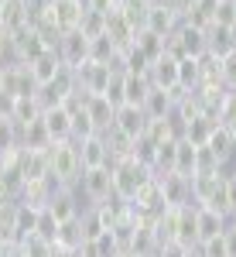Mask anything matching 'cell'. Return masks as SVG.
I'll return each instance as SVG.
<instances>
[{"mask_svg":"<svg viewBox=\"0 0 236 257\" xmlns=\"http://www.w3.org/2000/svg\"><path fill=\"white\" fill-rule=\"evenodd\" d=\"M38 117H41L38 96H21V99H14V106H11V120L18 123V131H21V127H28V123H35Z\"/></svg>","mask_w":236,"mask_h":257,"instance_id":"23","label":"cell"},{"mask_svg":"<svg viewBox=\"0 0 236 257\" xmlns=\"http://www.w3.org/2000/svg\"><path fill=\"white\" fill-rule=\"evenodd\" d=\"M62 69H65V65H62V59H59V52H55V48L41 52L38 59H35L31 65H28V72H31V79L38 82V89H41V86H48V82L55 79V76H59Z\"/></svg>","mask_w":236,"mask_h":257,"instance_id":"12","label":"cell"},{"mask_svg":"<svg viewBox=\"0 0 236 257\" xmlns=\"http://www.w3.org/2000/svg\"><path fill=\"white\" fill-rule=\"evenodd\" d=\"M205 148H209V151H212V158L226 168V165L236 158V138H233V131H226L222 123H216V127H212V134L205 138Z\"/></svg>","mask_w":236,"mask_h":257,"instance_id":"9","label":"cell"},{"mask_svg":"<svg viewBox=\"0 0 236 257\" xmlns=\"http://www.w3.org/2000/svg\"><path fill=\"white\" fill-rule=\"evenodd\" d=\"M38 213H41V209H35V206H28V202H21V199H18V206H14V237H18V243H21V240H28V237H35Z\"/></svg>","mask_w":236,"mask_h":257,"instance_id":"20","label":"cell"},{"mask_svg":"<svg viewBox=\"0 0 236 257\" xmlns=\"http://www.w3.org/2000/svg\"><path fill=\"white\" fill-rule=\"evenodd\" d=\"M157 189H161V199H164V209L192 206L188 178H181V175H157Z\"/></svg>","mask_w":236,"mask_h":257,"instance_id":"5","label":"cell"},{"mask_svg":"<svg viewBox=\"0 0 236 257\" xmlns=\"http://www.w3.org/2000/svg\"><path fill=\"white\" fill-rule=\"evenodd\" d=\"M18 250L24 257H52V243H45V240H38V237H28V240L18 243Z\"/></svg>","mask_w":236,"mask_h":257,"instance_id":"33","label":"cell"},{"mask_svg":"<svg viewBox=\"0 0 236 257\" xmlns=\"http://www.w3.org/2000/svg\"><path fill=\"white\" fill-rule=\"evenodd\" d=\"M59 59L65 69H72V72H79L86 62H89V38L82 35V31H65L59 41Z\"/></svg>","mask_w":236,"mask_h":257,"instance_id":"4","label":"cell"},{"mask_svg":"<svg viewBox=\"0 0 236 257\" xmlns=\"http://www.w3.org/2000/svg\"><path fill=\"white\" fill-rule=\"evenodd\" d=\"M198 82H202V69H198V59H192V55L178 59V89H181V93H195Z\"/></svg>","mask_w":236,"mask_h":257,"instance_id":"24","label":"cell"},{"mask_svg":"<svg viewBox=\"0 0 236 257\" xmlns=\"http://www.w3.org/2000/svg\"><path fill=\"white\" fill-rule=\"evenodd\" d=\"M82 196L89 199V206H99L106 199H113V165H99V168H82L79 175Z\"/></svg>","mask_w":236,"mask_h":257,"instance_id":"3","label":"cell"},{"mask_svg":"<svg viewBox=\"0 0 236 257\" xmlns=\"http://www.w3.org/2000/svg\"><path fill=\"white\" fill-rule=\"evenodd\" d=\"M0 7H4V0H0Z\"/></svg>","mask_w":236,"mask_h":257,"instance_id":"42","label":"cell"},{"mask_svg":"<svg viewBox=\"0 0 236 257\" xmlns=\"http://www.w3.org/2000/svg\"><path fill=\"white\" fill-rule=\"evenodd\" d=\"M147 79H151V86H157V89H178V59L164 52L161 59L151 62Z\"/></svg>","mask_w":236,"mask_h":257,"instance_id":"11","label":"cell"},{"mask_svg":"<svg viewBox=\"0 0 236 257\" xmlns=\"http://www.w3.org/2000/svg\"><path fill=\"white\" fill-rule=\"evenodd\" d=\"M175 240L181 243V247H188V250H195V247H198V233H195V206H178Z\"/></svg>","mask_w":236,"mask_h":257,"instance_id":"17","label":"cell"},{"mask_svg":"<svg viewBox=\"0 0 236 257\" xmlns=\"http://www.w3.org/2000/svg\"><path fill=\"white\" fill-rule=\"evenodd\" d=\"M48 4H55V0H48Z\"/></svg>","mask_w":236,"mask_h":257,"instance_id":"43","label":"cell"},{"mask_svg":"<svg viewBox=\"0 0 236 257\" xmlns=\"http://www.w3.org/2000/svg\"><path fill=\"white\" fill-rule=\"evenodd\" d=\"M35 237L45 240V243H55V237H59V219L52 216L48 209H41V213H38V226H35Z\"/></svg>","mask_w":236,"mask_h":257,"instance_id":"30","label":"cell"},{"mask_svg":"<svg viewBox=\"0 0 236 257\" xmlns=\"http://www.w3.org/2000/svg\"><path fill=\"white\" fill-rule=\"evenodd\" d=\"M4 257H24V254H21L18 247H11V250H7V254H4Z\"/></svg>","mask_w":236,"mask_h":257,"instance_id":"38","label":"cell"},{"mask_svg":"<svg viewBox=\"0 0 236 257\" xmlns=\"http://www.w3.org/2000/svg\"><path fill=\"white\" fill-rule=\"evenodd\" d=\"M164 45H168V38H161V35L147 31V28H140L137 35H134V48H140V52H144L151 62L164 55Z\"/></svg>","mask_w":236,"mask_h":257,"instance_id":"25","label":"cell"},{"mask_svg":"<svg viewBox=\"0 0 236 257\" xmlns=\"http://www.w3.org/2000/svg\"><path fill=\"white\" fill-rule=\"evenodd\" d=\"M110 131H120L123 138L137 141L147 131V117H144L140 106H117V117H113V127Z\"/></svg>","mask_w":236,"mask_h":257,"instance_id":"8","label":"cell"},{"mask_svg":"<svg viewBox=\"0 0 236 257\" xmlns=\"http://www.w3.org/2000/svg\"><path fill=\"white\" fill-rule=\"evenodd\" d=\"M82 240H86V233H82V216L69 219V223H59V237H55L59 247H65V250H79Z\"/></svg>","mask_w":236,"mask_h":257,"instance_id":"26","label":"cell"},{"mask_svg":"<svg viewBox=\"0 0 236 257\" xmlns=\"http://www.w3.org/2000/svg\"><path fill=\"white\" fill-rule=\"evenodd\" d=\"M147 93H151V79L147 76H123L120 72V96H123L120 106H144Z\"/></svg>","mask_w":236,"mask_h":257,"instance_id":"15","label":"cell"},{"mask_svg":"<svg viewBox=\"0 0 236 257\" xmlns=\"http://www.w3.org/2000/svg\"><path fill=\"white\" fill-rule=\"evenodd\" d=\"M4 69H7V65H4V62H0V86H4Z\"/></svg>","mask_w":236,"mask_h":257,"instance_id":"39","label":"cell"},{"mask_svg":"<svg viewBox=\"0 0 236 257\" xmlns=\"http://www.w3.org/2000/svg\"><path fill=\"white\" fill-rule=\"evenodd\" d=\"M226 223L229 216H222L216 209H205V206H195V233H198V243L209 237H219L222 230H226Z\"/></svg>","mask_w":236,"mask_h":257,"instance_id":"16","label":"cell"},{"mask_svg":"<svg viewBox=\"0 0 236 257\" xmlns=\"http://www.w3.org/2000/svg\"><path fill=\"white\" fill-rule=\"evenodd\" d=\"M52 216L59 219V223H69V219L79 216V202H76V192H72V185H59L52 199H48V206H45Z\"/></svg>","mask_w":236,"mask_h":257,"instance_id":"10","label":"cell"},{"mask_svg":"<svg viewBox=\"0 0 236 257\" xmlns=\"http://www.w3.org/2000/svg\"><path fill=\"white\" fill-rule=\"evenodd\" d=\"M45 4H48V0H45ZM48 14L55 21V28L65 35V31H76L79 28V21L86 14V4H82V0H55V4H48Z\"/></svg>","mask_w":236,"mask_h":257,"instance_id":"6","label":"cell"},{"mask_svg":"<svg viewBox=\"0 0 236 257\" xmlns=\"http://www.w3.org/2000/svg\"><path fill=\"white\" fill-rule=\"evenodd\" d=\"M82 175V161H79L76 141H59L48 148V178H55V185H76Z\"/></svg>","mask_w":236,"mask_h":257,"instance_id":"1","label":"cell"},{"mask_svg":"<svg viewBox=\"0 0 236 257\" xmlns=\"http://www.w3.org/2000/svg\"><path fill=\"white\" fill-rule=\"evenodd\" d=\"M185 257H202V254H198V250H188V254H185Z\"/></svg>","mask_w":236,"mask_h":257,"instance_id":"40","label":"cell"},{"mask_svg":"<svg viewBox=\"0 0 236 257\" xmlns=\"http://www.w3.org/2000/svg\"><path fill=\"white\" fill-rule=\"evenodd\" d=\"M195 165H198V148L192 144V141L178 138V144H175V168H171V175L192 178V175H195Z\"/></svg>","mask_w":236,"mask_h":257,"instance_id":"18","label":"cell"},{"mask_svg":"<svg viewBox=\"0 0 236 257\" xmlns=\"http://www.w3.org/2000/svg\"><path fill=\"white\" fill-rule=\"evenodd\" d=\"M79 161L82 168H99V165H110V151H106V138L103 134H93V138L79 141Z\"/></svg>","mask_w":236,"mask_h":257,"instance_id":"13","label":"cell"},{"mask_svg":"<svg viewBox=\"0 0 236 257\" xmlns=\"http://www.w3.org/2000/svg\"><path fill=\"white\" fill-rule=\"evenodd\" d=\"M120 72H123V76H147V72H151V59H147L140 48L130 45V48L120 52Z\"/></svg>","mask_w":236,"mask_h":257,"instance_id":"22","label":"cell"},{"mask_svg":"<svg viewBox=\"0 0 236 257\" xmlns=\"http://www.w3.org/2000/svg\"><path fill=\"white\" fill-rule=\"evenodd\" d=\"M226 209H229V219L236 216V172L226 175Z\"/></svg>","mask_w":236,"mask_h":257,"instance_id":"35","label":"cell"},{"mask_svg":"<svg viewBox=\"0 0 236 257\" xmlns=\"http://www.w3.org/2000/svg\"><path fill=\"white\" fill-rule=\"evenodd\" d=\"M76 31H82V35H86L89 41L99 38V35H106V14L86 11V14H82V21H79V28H76Z\"/></svg>","mask_w":236,"mask_h":257,"instance_id":"28","label":"cell"},{"mask_svg":"<svg viewBox=\"0 0 236 257\" xmlns=\"http://www.w3.org/2000/svg\"><path fill=\"white\" fill-rule=\"evenodd\" d=\"M212 24L236 31V0H216V11H212Z\"/></svg>","mask_w":236,"mask_h":257,"instance_id":"29","label":"cell"},{"mask_svg":"<svg viewBox=\"0 0 236 257\" xmlns=\"http://www.w3.org/2000/svg\"><path fill=\"white\" fill-rule=\"evenodd\" d=\"M7 250H11V247H4V243H0V257H4V254H7Z\"/></svg>","mask_w":236,"mask_h":257,"instance_id":"41","label":"cell"},{"mask_svg":"<svg viewBox=\"0 0 236 257\" xmlns=\"http://www.w3.org/2000/svg\"><path fill=\"white\" fill-rule=\"evenodd\" d=\"M233 48H236V31L219 28V24H212V28L205 31V52H209V55L222 59V55H229Z\"/></svg>","mask_w":236,"mask_h":257,"instance_id":"19","label":"cell"},{"mask_svg":"<svg viewBox=\"0 0 236 257\" xmlns=\"http://www.w3.org/2000/svg\"><path fill=\"white\" fill-rule=\"evenodd\" d=\"M233 223H236V216H233Z\"/></svg>","mask_w":236,"mask_h":257,"instance_id":"44","label":"cell"},{"mask_svg":"<svg viewBox=\"0 0 236 257\" xmlns=\"http://www.w3.org/2000/svg\"><path fill=\"white\" fill-rule=\"evenodd\" d=\"M21 148V131L11 117H0V158Z\"/></svg>","mask_w":236,"mask_h":257,"instance_id":"27","label":"cell"},{"mask_svg":"<svg viewBox=\"0 0 236 257\" xmlns=\"http://www.w3.org/2000/svg\"><path fill=\"white\" fill-rule=\"evenodd\" d=\"M93 243H96L99 257H120V247H117V240H113V233H110V230H103Z\"/></svg>","mask_w":236,"mask_h":257,"instance_id":"34","label":"cell"},{"mask_svg":"<svg viewBox=\"0 0 236 257\" xmlns=\"http://www.w3.org/2000/svg\"><path fill=\"white\" fill-rule=\"evenodd\" d=\"M82 4H86V11H96V14H113L120 0H82Z\"/></svg>","mask_w":236,"mask_h":257,"instance_id":"36","label":"cell"},{"mask_svg":"<svg viewBox=\"0 0 236 257\" xmlns=\"http://www.w3.org/2000/svg\"><path fill=\"white\" fill-rule=\"evenodd\" d=\"M151 178H154V172L144 168V165H137L134 158L113 161V196L123 199V202H134V196H137Z\"/></svg>","mask_w":236,"mask_h":257,"instance_id":"2","label":"cell"},{"mask_svg":"<svg viewBox=\"0 0 236 257\" xmlns=\"http://www.w3.org/2000/svg\"><path fill=\"white\" fill-rule=\"evenodd\" d=\"M21 148H24V151H48V148H52V138H48L41 117L35 120V123H28V127H21Z\"/></svg>","mask_w":236,"mask_h":257,"instance_id":"21","label":"cell"},{"mask_svg":"<svg viewBox=\"0 0 236 257\" xmlns=\"http://www.w3.org/2000/svg\"><path fill=\"white\" fill-rule=\"evenodd\" d=\"M219 72H222V89L236 93V48L229 52V55L219 59Z\"/></svg>","mask_w":236,"mask_h":257,"instance_id":"32","label":"cell"},{"mask_svg":"<svg viewBox=\"0 0 236 257\" xmlns=\"http://www.w3.org/2000/svg\"><path fill=\"white\" fill-rule=\"evenodd\" d=\"M86 113H89V120H93V127H96L99 134H106L110 127H113V117H117V106L110 103L106 96H86Z\"/></svg>","mask_w":236,"mask_h":257,"instance_id":"14","label":"cell"},{"mask_svg":"<svg viewBox=\"0 0 236 257\" xmlns=\"http://www.w3.org/2000/svg\"><path fill=\"white\" fill-rule=\"evenodd\" d=\"M7 59H11V35L0 28V62H4V65H11Z\"/></svg>","mask_w":236,"mask_h":257,"instance_id":"37","label":"cell"},{"mask_svg":"<svg viewBox=\"0 0 236 257\" xmlns=\"http://www.w3.org/2000/svg\"><path fill=\"white\" fill-rule=\"evenodd\" d=\"M202 257H229V247H226V230L219 233V237H209V240H202L195 247Z\"/></svg>","mask_w":236,"mask_h":257,"instance_id":"31","label":"cell"},{"mask_svg":"<svg viewBox=\"0 0 236 257\" xmlns=\"http://www.w3.org/2000/svg\"><path fill=\"white\" fill-rule=\"evenodd\" d=\"M41 123H45L52 144L72 141V113H69L65 106H48V110H41Z\"/></svg>","mask_w":236,"mask_h":257,"instance_id":"7","label":"cell"}]
</instances>
